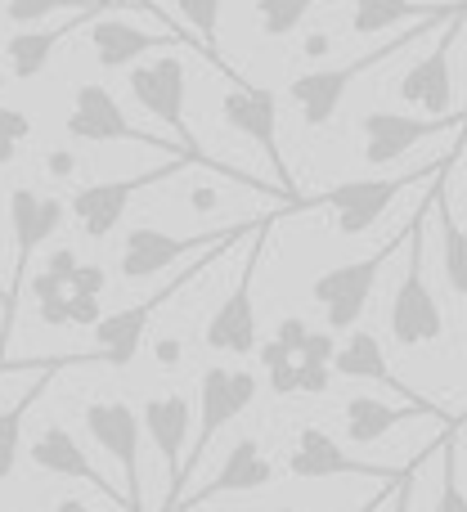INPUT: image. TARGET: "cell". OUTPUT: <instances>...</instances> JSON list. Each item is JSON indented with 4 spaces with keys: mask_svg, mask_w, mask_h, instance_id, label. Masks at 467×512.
I'll list each match as a JSON object with an SVG mask.
<instances>
[{
    "mask_svg": "<svg viewBox=\"0 0 467 512\" xmlns=\"http://www.w3.org/2000/svg\"><path fill=\"white\" fill-rule=\"evenodd\" d=\"M463 5H467V0H463ZM463 5H459V9H463ZM459 9H454V14H459ZM445 18H450V14H445ZM445 18H418V23H409V32H400V36H391V41H382L378 50H364V54H355V59L337 63V68H310V72H301V77H292V81H288V99L297 104L301 122H306L310 131H324V126L337 117V108H342L346 90H351L355 81L369 77V72L382 68L387 59H396V54L409 50L414 41H423L427 32H441Z\"/></svg>",
    "mask_w": 467,
    "mask_h": 512,
    "instance_id": "1",
    "label": "cell"
},
{
    "mask_svg": "<svg viewBox=\"0 0 467 512\" xmlns=\"http://www.w3.org/2000/svg\"><path fill=\"white\" fill-rule=\"evenodd\" d=\"M256 391H261L256 373L225 369V364L203 369V378H198V427L189 432V445H185L189 454H185V463H180V477L171 481L167 495H162L158 512H176L180 495H185V486H189V477H194V468L203 463V454L212 450V441L234 423L238 414H247V409H252Z\"/></svg>",
    "mask_w": 467,
    "mask_h": 512,
    "instance_id": "2",
    "label": "cell"
},
{
    "mask_svg": "<svg viewBox=\"0 0 467 512\" xmlns=\"http://www.w3.org/2000/svg\"><path fill=\"white\" fill-rule=\"evenodd\" d=\"M445 180V171L432 180V194L418 203V212L409 216V265H405V279H400L396 297H391V337H396V346H405V351H414V346H432L445 337V310L441 301L432 297V288H427L423 279V243H427V216H432V203H436V185Z\"/></svg>",
    "mask_w": 467,
    "mask_h": 512,
    "instance_id": "3",
    "label": "cell"
},
{
    "mask_svg": "<svg viewBox=\"0 0 467 512\" xmlns=\"http://www.w3.org/2000/svg\"><path fill=\"white\" fill-rule=\"evenodd\" d=\"M68 216V203L50 194H36L27 185L9 189V230H14V279L5 288V301H0V369H5V351L9 337H14L18 324V301H23V283H27V265H32V252L41 243L54 239V230Z\"/></svg>",
    "mask_w": 467,
    "mask_h": 512,
    "instance_id": "4",
    "label": "cell"
},
{
    "mask_svg": "<svg viewBox=\"0 0 467 512\" xmlns=\"http://www.w3.org/2000/svg\"><path fill=\"white\" fill-rule=\"evenodd\" d=\"M234 243H221V248H207V252H198L194 261L185 265V270L176 274V279H167V288H158L153 297H144V301H135V306H126V310H113V315H99L95 319V360L99 364H108V369H126V364L140 355V346H144V333H149V324H153V315H158L162 306H167L176 292H185L194 279H203L207 270H212L216 261H221L225 252H230Z\"/></svg>",
    "mask_w": 467,
    "mask_h": 512,
    "instance_id": "5",
    "label": "cell"
},
{
    "mask_svg": "<svg viewBox=\"0 0 467 512\" xmlns=\"http://www.w3.org/2000/svg\"><path fill=\"white\" fill-rule=\"evenodd\" d=\"M261 225H265V216H256V221L216 225V230H203V234H167V230H153V225H135V230H126V239H122L117 270H122V279H131V283L153 279V274L171 270V265L189 261V256H198V252H207V248L252 239Z\"/></svg>",
    "mask_w": 467,
    "mask_h": 512,
    "instance_id": "6",
    "label": "cell"
},
{
    "mask_svg": "<svg viewBox=\"0 0 467 512\" xmlns=\"http://www.w3.org/2000/svg\"><path fill=\"white\" fill-rule=\"evenodd\" d=\"M292 212H301V207H283V212H270L265 216V225L252 234V248H247L243 256V270H238V283L230 288V297L216 306V315L207 319V328H203V342L212 346V351H221V355H252L256 346V337H261V324H256V301H252V283H256V270H261V261H265V252H270V234H274V225L283 221V216H292Z\"/></svg>",
    "mask_w": 467,
    "mask_h": 512,
    "instance_id": "7",
    "label": "cell"
},
{
    "mask_svg": "<svg viewBox=\"0 0 467 512\" xmlns=\"http://www.w3.org/2000/svg\"><path fill=\"white\" fill-rule=\"evenodd\" d=\"M454 158H459V149L445 153V158H436L432 167L423 171H409V176H382V180H346V185H333L328 194H315L310 198V212L315 207H328L333 212V230L346 234V239H355V234H369L373 225L387 216V207L396 203L405 189L423 185V180H432L436 171L454 167Z\"/></svg>",
    "mask_w": 467,
    "mask_h": 512,
    "instance_id": "8",
    "label": "cell"
},
{
    "mask_svg": "<svg viewBox=\"0 0 467 512\" xmlns=\"http://www.w3.org/2000/svg\"><path fill=\"white\" fill-rule=\"evenodd\" d=\"M409 239V225L400 230V239H391L387 248L360 256V261H346V265H333V270H324L315 283H310V297L319 301V310H324L328 319V333H346V328L360 324L364 306H369L373 288H378V274L387 270V261L405 248Z\"/></svg>",
    "mask_w": 467,
    "mask_h": 512,
    "instance_id": "9",
    "label": "cell"
},
{
    "mask_svg": "<svg viewBox=\"0 0 467 512\" xmlns=\"http://www.w3.org/2000/svg\"><path fill=\"white\" fill-rule=\"evenodd\" d=\"M225 81H230V90H225V99H221L225 126L247 135V140L265 153V162L274 167V185L283 189V198L301 203L297 185H292V176H288V162H283V149H279V104H274V90L252 86V81H243L238 72H230Z\"/></svg>",
    "mask_w": 467,
    "mask_h": 512,
    "instance_id": "10",
    "label": "cell"
},
{
    "mask_svg": "<svg viewBox=\"0 0 467 512\" xmlns=\"http://www.w3.org/2000/svg\"><path fill=\"white\" fill-rule=\"evenodd\" d=\"M68 135H72V140H86V144H144V149H167L171 158H189L176 140H162V135L140 131V126L122 113V104L113 99V90L95 86V81H86V86L72 90ZM189 162H194V158H189ZM194 167H198V162H194Z\"/></svg>",
    "mask_w": 467,
    "mask_h": 512,
    "instance_id": "11",
    "label": "cell"
},
{
    "mask_svg": "<svg viewBox=\"0 0 467 512\" xmlns=\"http://www.w3.org/2000/svg\"><path fill=\"white\" fill-rule=\"evenodd\" d=\"M185 167H194V162H189V158H171L167 167L140 171V176H126V180H95V185H81L77 194H72L68 212L77 216V225H81V234H86V239L104 243L108 234H113L117 225H122V216H126V207H131V198H135V194H144V189H153V185H162V180L180 176Z\"/></svg>",
    "mask_w": 467,
    "mask_h": 512,
    "instance_id": "12",
    "label": "cell"
},
{
    "mask_svg": "<svg viewBox=\"0 0 467 512\" xmlns=\"http://www.w3.org/2000/svg\"><path fill=\"white\" fill-rule=\"evenodd\" d=\"M81 423H86L90 441L122 468L126 512H144V499H140V414H135L126 400H90V405L81 409Z\"/></svg>",
    "mask_w": 467,
    "mask_h": 512,
    "instance_id": "13",
    "label": "cell"
},
{
    "mask_svg": "<svg viewBox=\"0 0 467 512\" xmlns=\"http://www.w3.org/2000/svg\"><path fill=\"white\" fill-rule=\"evenodd\" d=\"M467 126V113H445V117H409V113H364L360 135H364V162L369 167H391L400 162L409 149H418L423 140L436 135H454Z\"/></svg>",
    "mask_w": 467,
    "mask_h": 512,
    "instance_id": "14",
    "label": "cell"
},
{
    "mask_svg": "<svg viewBox=\"0 0 467 512\" xmlns=\"http://www.w3.org/2000/svg\"><path fill=\"white\" fill-rule=\"evenodd\" d=\"M333 333H319L306 319H283L274 328V337L261 346V364H265V382L274 396H297V373L306 364H333Z\"/></svg>",
    "mask_w": 467,
    "mask_h": 512,
    "instance_id": "15",
    "label": "cell"
},
{
    "mask_svg": "<svg viewBox=\"0 0 467 512\" xmlns=\"http://www.w3.org/2000/svg\"><path fill=\"white\" fill-rule=\"evenodd\" d=\"M467 18V5L459 9V14H450L441 23V41L432 45V50L423 54L418 63H409V72L400 77L396 95L405 99V104L423 108L427 117H445V113H459L454 108V72H450V50L454 41H459V27Z\"/></svg>",
    "mask_w": 467,
    "mask_h": 512,
    "instance_id": "16",
    "label": "cell"
},
{
    "mask_svg": "<svg viewBox=\"0 0 467 512\" xmlns=\"http://www.w3.org/2000/svg\"><path fill=\"white\" fill-rule=\"evenodd\" d=\"M288 472L297 481H328V477H373V481H396L400 468H382V463L351 459L324 427H301L297 445L288 454Z\"/></svg>",
    "mask_w": 467,
    "mask_h": 512,
    "instance_id": "17",
    "label": "cell"
},
{
    "mask_svg": "<svg viewBox=\"0 0 467 512\" xmlns=\"http://www.w3.org/2000/svg\"><path fill=\"white\" fill-rule=\"evenodd\" d=\"M265 486H274V463L261 454V441L243 436V441L230 445L225 463L216 468V477L207 481L203 490H194V495H180L176 512H194V508L212 504V499H221V495H256V490H265Z\"/></svg>",
    "mask_w": 467,
    "mask_h": 512,
    "instance_id": "18",
    "label": "cell"
},
{
    "mask_svg": "<svg viewBox=\"0 0 467 512\" xmlns=\"http://www.w3.org/2000/svg\"><path fill=\"white\" fill-rule=\"evenodd\" d=\"M27 454H32V463L41 472H50V477H68V481H81V486H95L104 499H113L117 508L126 512V495L113 486V481L104 477V472L95 468V463L86 459V450L77 445V436L68 432V427H45L41 436H36L32 445H27Z\"/></svg>",
    "mask_w": 467,
    "mask_h": 512,
    "instance_id": "19",
    "label": "cell"
},
{
    "mask_svg": "<svg viewBox=\"0 0 467 512\" xmlns=\"http://www.w3.org/2000/svg\"><path fill=\"white\" fill-rule=\"evenodd\" d=\"M333 378H360V382H382V387H391L405 405H418L427 409V414H436L441 423H450V418L441 414V409L432 405L427 396H418L414 387H405V382L391 373L387 355H382V342L369 333V328H351V337H346V346H337L333 351Z\"/></svg>",
    "mask_w": 467,
    "mask_h": 512,
    "instance_id": "20",
    "label": "cell"
},
{
    "mask_svg": "<svg viewBox=\"0 0 467 512\" xmlns=\"http://www.w3.org/2000/svg\"><path fill=\"white\" fill-rule=\"evenodd\" d=\"M86 36H90V50H95L99 68H131V63H140L149 50H167V45L189 41V36H180V32H144V27L126 23V18H104V14L90 18Z\"/></svg>",
    "mask_w": 467,
    "mask_h": 512,
    "instance_id": "21",
    "label": "cell"
},
{
    "mask_svg": "<svg viewBox=\"0 0 467 512\" xmlns=\"http://www.w3.org/2000/svg\"><path fill=\"white\" fill-rule=\"evenodd\" d=\"M140 432L149 436V445L158 450L162 468H167V486H171V481L180 477L189 432H194V405H189L180 391H171V396H149L140 409Z\"/></svg>",
    "mask_w": 467,
    "mask_h": 512,
    "instance_id": "22",
    "label": "cell"
},
{
    "mask_svg": "<svg viewBox=\"0 0 467 512\" xmlns=\"http://www.w3.org/2000/svg\"><path fill=\"white\" fill-rule=\"evenodd\" d=\"M81 364H99V360H95V351H90V355H54V360L45 364V369H36L32 387H27L23 396L9 400V405L0 409V481L14 477L18 454H23V427H27V414H32L36 400L45 396V387H50V382L59 378L63 369H81Z\"/></svg>",
    "mask_w": 467,
    "mask_h": 512,
    "instance_id": "23",
    "label": "cell"
},
{
    "mask_svg": "<svg viewBox=\"0 0 467 512\" xmlns=\"http://www.w3.org/2000/svg\"><path fill=\"white\" fill-rule=\"evenodd\" d=\"M90 18H95V14H72L68 23H54V27H18V32L5 41V50H0L9 77H18V81L41 77V72L50 68L54 50H59V45L77 32V27H86Z\"/></svg>",
    "mask_w": 467,
    "mask_h": 512,
    "instance_id": "24",
    "label": "cell"
},
{
    "mask_svg": "<svg viewBox=\"0 0 467 512\" xmlns=\"http://www.w3.org/2000/svg\"><path fill=\"white\" fill-rule=\"evenodd\" d=\"M463 0H355L351 32L355 36H378L400 23H418V18H445L454 14Z\"/></svg>",
    "mask_w": 467,
    "mask_h": 512,
    "instance_id": "25",
    "label": "cell"
},
{
    "mask_svg": "<svg viewBox=\"0 0 467 512\" xmlns=\"http://www.w3.org/2000/svg\"><path fill=\"white\" fill-rule=\"evenodd\" d=\"M418 414H427V409L387 405V400H378V396H351L346 400V436H351L355 445H373V441H382L391 427H400L405 418H418ZM427 418H436V414H427Z\"/></svg>",
    "mask_w": 467,
    "mask_h": 512,
    "instance_id": "26",
    "label": "cell"
},
{
    "mask_svg": "<svg viewBox=\"0 0 467 512\" xmlns=\"http://www.w3.org/2000/svg\"><path fill=\"white\" fill-rule=\"evenodd\" d=\"M450 189H445V180L436 185V203L432 212L441 216V265H445V279H450V288L467 297V230L459 221H454V207H450Z\"/></svg>",
    "mask_w": 467,
    "mask_h": 512,
    "instance_id": "27",
    "label": "cell"
},
{
    "mask_svg": "<svg viewBox=\"0 0 467 512\" xmlns=\"http://www.w3.org/2000/svg\"><path fill=\"white\" fill-rule=\"evenodd\" d=\"M122 0H5V18L14 27H36L50 14H108Z\"/></svg>",
    "mask_w": 467,
    "mask_h": 512,
    "instance_id": "28",
    "label": "cell"
},
{
    "mask_svg": "<svg viewBox=\"0 0 467 512\" xmlns=\"http://www.w3.org/2000/svg\"><path fill=\"white\" fill-rule=\"evenodd\" d=\"M176 14L185 18V27L194 32V41L203 45V54L212 59V68H221L230 77L234 68H225L221 50H216V32H221V0H176Z\"/></svg>",
    "mask_w": 467,
    "mask_h": 512,
    "instance_id": "29",
    "label": "cell"
},
{
    "mask_svg": "<svg viewBox=\"0 0 467 512\" xmlns=\"http://www.w3.org/2000/svg\"><path fill=\"white\" fill-rule=\"evenodd\" d=\"M315 5H324V0H256V27H261V36L279 41V36L297 32L301 18Z\"/></svg>",
    "mask_w": 467,
    "mask_h": 512,
    "instance_id": "30",
    "label": "cell"
},
{
    "mask_svg": "<svg viewBox=\"0 0 467 512\" xmlns=\"http://www.w3.org/2000/svg\"><path fill=\"white\" fill-rule=\"evenodd\" d=\"M432 512H467V490L459 481V436L441 441V490H436V508Z\"/></svg>",
    "mask_w": 467,
    "mask_h": 512,
    "instance_id": "31",
    "label": "cell"
},
{
    "mask_svg": "<svg viewBox=\"0 0 467 512\" xmlns=\"http://www.w3.org/2000/svg\"><path fill=\"white\" fill-rule=\"evenodd\" d=\"M23 140H32V117L0 104V167H9L18 158V144Z\"/></svg>",
    "mask_w": 467,
    "mask_h": 512,
    "instance_id": "32",
    "label": "cell"
},
{
    "mask_svg": "<svg viewBox=\"0 0 467 512\" xmlns=\"http://www.w3.org/2000/svg\"><path fill=\"white\" fill-rule=\"evenodd\" d=\"M423 459H427V450H418V459H409L405 468H400V477H396V486H391V499L382 512H414V477H418V468H423Z\"/></svg>",
    "mask_w": 467,
    "mask_h": 512,
    "instance_id": "33",
    "label": "cell"
},
{
    "mask_svg": "<svg viewBox=\"0 0 467 512\" xmlns=\"http://www.w3.org/2000/svg\"><path fill=\"white\" fill-rule=\"evenodd\" d=\"M104 288H108L104 265H81L77 261V270H72V279H68V292H81V297H104Z\"/></svg>",
    "mask_w": 467,
    "mask_h": 512,
    "instance_id": "34",
    "label": "cell"
},
{
    "mask_svg": "<svg viewBox=\"0 0 467 512\" xmlns=\"http://www.w3.org/2000/svg\"><path fill=\"white\" fill-rule=\"evenodd\" d=\"M45 270H50L54 279L68 283V279H72V270H77V252H72V248H54V252H50V261H45Z\"/></svg>",
    "mask_w": 467,
    "mask_h": 512,
    "instance_id": "35",
    "label": "cell"
},
{
    "mask_svg": "<svg viewBox=\"0 0 467 512\" xmlns=\"http://www.w3.org/2000/svg\"><path fill=\"white\" fill-rule=\"evenodd\" d=\"M45 171H50L54 180H68L72 171H77V158H72L68 149H54V153H45Z\"/></svg>",
    "mask_w": 467,
    "mask_h": 512,
    "instance_id": "36",
    "label": "cell"
},
{
    "mask_svg": "<svg viewBox=\"0 0 467 512\" xmlns=\"http://www.w3.org/2000/svg\"><path fill=\"white\" fill-rule=\"evenodd\" d=\"M328 50H333V41H328L324 32L306 36V45H301V54H306V59H319V54H328Z\"/></svg>",
    "mask_w": 467,
    "mask_h": 512,
    "instance_id": "37",
    "label": "cell"
},
{
    "mask_svg": "<svg viewBox=\"0 0 467 512\" xmlns=\"http://www.w3.org/2000/svg\"><path fill=\"white\" fill-rule=\"evenodd\" d=\"M391 486H396V481H382V490H378V495H373V499H364V504L355 508V512H382V508H387V499H391Z\"/></svg>",
    "mask_w": 467,
    "mask_h": 512,
    "instance_id": "38",
    "label": "cell"
},
{
    "mask_svg": "<svg viewBox=\"0 0 467 512\" xmlns=\"http://www.w3.org/2000/svg\"><path fill=\"white\" fill-rule=\"evenodd\" d=\"M189 203H194L198 212H212V207L221 203V198H216V189H194V194H189Z\"/></svg>",
    "mask_w": 467,
    "mask_h": 512,
    "instance_id": "39",
    "label": "cell"
},
{
    "mask_svg": "<svg viewBox=\"0 0 467 512\" xmlns=\"http://www.w3.org/2000/svg\"><path fill=\"white\" fill-rule=\"evenodd\" d=\"M140 5H144V9H149V14H153V18H158V23H162V27H167V32H176V23H171V18H167V9H158V5H153V0H140Z\"/></svg>",
    "mask_w": 467,
    "mask_h": 512,
    "instance_id": "40",
    "label": "cell"
},
{
    "mask_svg": "<svg viewBox=\"0 0 467 512\" xmlns=\"http://www.w3.org/2000/svg\"><path fill=\"white\" fill-rule=\"evenodd\" d=\"M158 360H162V364L180 360V342H162V346H158Z\"/></svg>",
    "mask_w": 467,
    "mask_h": 512,
    "instance_id": "41",
    "label": "cell"
},
{
    "mask_svg": "<svg viewBox=\"0 0 467 512\" xmlns=\"http://www.w3.org/2000/svg\"><path fill=\"white\" fill-rule=\"evenodd\" d=\"M50 512H90V508L81 504V499H63V504H54Z\"/></svg>",
    "mask_w": 467,
    "mask_h": 512,
    "instance_id": "42",
    "label": "cell"
},
{
    "mask_svg": "<svg viewBox=\"0 0 467 512\" xmlns=\"http://www.w3.org/2000/svg\"><path fill=\"white\" fill-rule=\"evenodd\" d=\"M0 90H5V59H0Z\"/></svg>",
    "mask_w": 467,
    "mask_h": 512,
    "instance_id": "43",
    "label": "cell"
},
{
    "mask_svg": "<svg viewBox=\"0 0 467 512\" xmlns=\"http://www.w3.org/2000/svg\"><path fill=\"white\" fill-rule=\"evenodd\" d=\"M131 5H135V9H140V14H149V9H144V5H140V0H131ZM149 18H153V14H149Z\"/></svg>",
    "mask_w": 467,
    "mask_h": 512,
    "instance_id": "44",
    "label": "cell"
},
{
    "mask_svg": "<svg viewBox=\"0 0 467 512\" xmlns=\"http://www.w3.org/2000/svg\"><path fill=\"white\" fill-rule=\"evenodd\" d=\"M0 301H5V283H0Z\"/></svg>",
    "mask_w": 467,
    "mask_h": 512,
    "instance_id": "45",
    "label": "cell"
},
{
    "mask_svg": "<svg viewBox=\"0 0 467 512\" xmlns=\"http://www.w3.org/2000/svg\"><path fill=\"white\" fill-rule=\"evenodd\" d=\"M279 512H297V508H279Z\"/></svg>",
    "mask_w": 467,
    "mask_h": 512,
    "instance_id": "46",
    "label": "cell"
},
{
    "mask_svg": "<svg viewBox=\"0 0 467 512\" xmlns=\"http://www.w3.org/2000/svg\"><path fill=\"white\" fill-rule=\"evenodd\" d=\"M122 5H131V0H122Z\"/></svg>",
    "mask_w": 467,
    "mask_h": 512,
    "instance_id": "47",
    "label": "cell"
}]
</instances>
